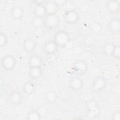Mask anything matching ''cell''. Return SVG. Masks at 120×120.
Returning <instances> with one entry per match:
<instances>
[{
  "mask_svg": "<svg viewBox=\"0 0 120 120\" xmlns=\"http://www.w3.org/2000/svg\"><path fill=\"white\" fill-rule=\"evenodd\" d=\"M29 75L30 79L36 80L40 77L43 73L42 67H29Z\"/></svg>",
  "mask_w": 120,
  "mask_h": 120,
  "instance_id": "e0dca14e",
  "label": "cell"
},
{
  "mask_svg": "<svg viewBox=\"0 0 120 120\" xmlns=\"http://www.w3.org/2000/svg\"><path fill=\"white\" fill-rule=\"evenodd\" d=\"M22 101V96L21 93L16 90L12 91L9 96L10 103L14 106L20 105Z\"/></svg>",
  "mask_w": 120,
  "mask_h": 120,
  "instance_id": "7c38bea8",
  "label": "cell"
},
{
  "mask_svg": "<svg viewBox=\"0 0 120 120\" xmlns=\"http://www.w3.org/2000/svg\"><path fill=\"white\" fill-rule=\"evenodd\" d=\"M37 43L35 40L31 38H26L23 43V48L27 53H30L34 52L37 47Z\"/></svg>",
  "mask_w": 120,
  "mask_h": 120,
  "instance_id": "9a60e30c",
  "label": "cell"
},
{
  "mask_svg": "<svg viewBox=\"0 0 120 120\" xmlns=\"http://www.w3.org/2000/svg\"><path fill=\"white\" fill-rule=\"evenodd\" d=\"M33 13L35 16L42 18H45L47 15L44 5L36 6L34 9Z\"/></svg>",
  "mask_w": 120,
  "mask_h": 120,
  "instance_id": "603a6c76",
  "label": "cell"
},
{
  "mask_svg": "<svg viewBox=\"0 0 120 120\" xmlns=\"http://www.w3.org/2000/svg\"><path fill=\"white\" fill-rule=\"evenodd\" d=\"M10 14L13 19L20 20L23 17L24 10L21 6L17 5L14 6L10 10Z\"/></svg>",
  "mask_w": 120,
  "mask_h": 120,
  "instance_id": "5bb4252c",
  "label": "cell"
},
{
  "mask_svg": "<svg viewBox=\"0 0 120 120\" xmlns=\"http://www.w3.org/2000/svg\"><path fill=\"white\" fill-rule=\"evenodd\" d=\"M58 99L57 92L54 90H49L47 91L45 95L46 102L50 104H53L56 102Z\"/></svg>",
  "mask_w": 120,
  "mask_h": 120,
  "instance_id": "d6986e66",
  "label": "cell"
},
{
  "mask_svg": "<svg viewBox=\"0 0 120 120\" xmlns=\"http://www.w3.org/2000/svg\"><path fill=\"white\" fill-rule=\"evenodd\" d=\"M53 40L58 47L64 48L71 41V38L68 31L60 30L54 33Z\"/></svg>",
  "mask_w": 120,
  "mask_h": 120,
  "instance_id": "6da1fadb",
  "label": "cell"
},
{
  "mask_svg": "<svg viewBox=\"0 0 120 120\" xmlns=\"http://www.w3.org/2000/svg\"><path fill=\"white\" fill-rule=\"evenodd\" d=\"M28 63L29 67H42L43 60L38 54H33L29 57Z\"/></svg>",
  "mask_w": 120,
  "mask_h": 120,
  "instance_id": "2e32d148",
  "label": "cell"
},
{
  "mask_svg": "<svg viewBox=\"0 0 120 120\" xmlns=\"http://www.w3.org/2000/svg\"><path fill=\"white\" fill-rule=\"evenodd\" d=\"M65 22L68 24H74L77 23L80 20V15L78 12L75 9H68L64 14Z\"/></svg>",
  "mask_w": 120,
  "mask_h": 120,
  "instance_id": "52a82bcc",
  "label": "cell"
},
{
  "mask_svg": "<svg viewBox=\"0 0 120 120\" xmlns=\"http://www.w3.org/2000/svg\"><path fill=\"white\" fill-rule=\"evenodd\" d=\"M31 26L35 29H40L45 25L44 18L34 16L30 22Z\"/></svg>",
  "mask_w": 120,
  "mask_h": 120,
  "instance_id": "44dd1931",
  "label": "cell"
},
{
  "mask_svg": "<svg viewBox=\"0 0 120 120\" xmlns=\"http://www.w3.org/2000/svg\"><path fill=\"white\" fill-rule=\"evenodd\" d=\"M106 8L108 12L112 15L118 14L120 12V2L116 0H110L107 1L106 4Z\"/></svg>",
  "mask_w": 120,
  "mask_h": 120,
  "instance_id": "4fadbf2b",
  "label": "cell"
},
{
  "mask_svg": "<svg viewBox=\"0 0 120 120\" xmlns=\"http://www.w3.org/2000/svg\"><path fill=\"white\" fill-rule=\"evenodd\" d=\"M111 119L112 120H120V111L119 110H117L113 112L112 114V115L111 116Z\"/></svg>",
  "mask_w": 120,
  "mask_h": 120,
  "instance_id": "484cf974",
  "label": "cell"
},
{
  "mask_svg": "<svg viewBox=\"0 0 120 120\" xmlns=\"http://www.w3.org/2000/svg\"><path fill=\"white\" fill-rule=\"evenodd\" d=\"M72 68L75 74L78 75H83L88 70V64L84 60L79 59L74 62Z\"/></svg>",
  "mask_w": 120,
  "mask_h": 120,
  "instance_id": "5b68a950",
  "label": "cell"
},
{
  "mask_svg": "<svg viewBox=\"0 0 120 120\" xmlns=\"http://www.w3.org/2000/svg\"><path fill=\"white\" fill-rule=\"evenodd\" d=\"M112 57L117 60L120 59V47L119 44H115L114 49L113 52Z\"/></svg>",
  "mask_w": 120,
  "mask_h": 120,
  "instance_id": "d4e9b609",
  "label": "cell"
},
{
  "mask_svg": "<svg viewBox=\"0 0 120 120\" xmlns=\"http://www.w3.org/2000/svg\"><path fill=\"white\" fill-rule=\"evenodd\" d=\"M8 43V38L7 35L3 32H1L0 34V47L1 48L5 47Z\"/></svg>",
  "mask_w": 120,
  "mask_h": 120,
  "instance_id": "cb8c5ba5",
  "label": "cell"
},
{
  "mask_svg": "<svg viewBox=\"0 0 120 120\" xmlns=\"http://www.w3.org/2000/svg\"><path fill=\"white\" fill-rule=\"evenodd\" d=\"M44 27L49 30H54L59 27L60 23V19L56 14L47 15L44 18Z\"/></svg>",
  "mask_w": 120,
  "mask_h": 120,
  "instance_id": "7a4b0ae2",
  "label": "cell"
},
{
  "mask_svg": "<svg viewBox=\"0 0 120 120\" xmlns=\"http://www.w3.org/2000/svg\"><path fill=\"white\" fill-rule=\"evenodd\" d=\"M115 44L112 42L105 43L102 47L103 53L108 57L112 56Z\"/></svg>",
  "mask_w": 120,
  "mask_h": 120,
  "instance_id": "ffe728a7",
  "label": "cell"
},
{
  "mask_svg": "<svg viewBox=\"0 0 120 120\" xmlns=\"http://www.w3.org/2000/svg\"><path fill=\"white\" fill-rule=\"evenodd\" d=\"M42 114L38 110L33 109L27 113L26 119L28 120H39L42 118Z\"/></svg>",
  "mask_w": 120,
  "mask_h": 120,
  "instance_id": "7402d4cb",
  "label": "cell"
},
{
  "mask_svg": "<svg viewBox=\"0 0 120 120\" xmlns=\"http://www.w3.org/2000/svg\"><path fill=\"white\" fill-rule=\"evenodd\" d=\"M22 90L24 94L27 95H30L35 92L36 86L33 82L29 81L25 82L23 84Z\"/></svg>",
  "mask_w": 120,
  "mask_h": 120,
  "instance_id": "ac0fdd59",
  "label": "cell"
},
{
  "mask_svg": "<svg viewBox=\"0 0 120 120\" xmlns=\"http://www.w3.org/2000/svg\"><path fill=\"white\" fill-rule=\"evenodd\" d=\"M107 84V79L105 77L102 75L96 76L93 78L92 81V90L95 93H99L106 88Z\"/></svg>",
  "mask_w": 120,
  "mask_h": 120,
  "instance_id": "3957f363",
  "label": "cell"
},
{
  "mask_svg": "<svg viewBox=\"0 0 120 120\" xmlns=\"http://www.w3.org/2000/svg\"><path fill=\"white\" fill-rule=\"evenodd\" d=\"M107 27L108 30L112 33H117L120 30V18L118 17H114L110 19L107 23Z\"/></svg>",
  "mask_w": 120,
  "mask_h": 120,
  "instance_id": "9c48e42d",
  "label": "cell"
},
{
  "mask_svg": "<svg viewBox=\"0 0 120 120\" xmlns=\"http://www.w3.org/2000/svg\"><path fill=\"white\" fill-rule=\"evenodd\" d=\"M84 86L83 80L79 76H75L70 79L68 82V87L73 91H77L82 90Z\"/></svg>",
  "mask_w": 120,
  "mask_h": 120,
  "instance_id": "ba28073f",
  "label": "cell"
},
{
  "mask_svg": "<svg viewBox=\"0 0 120 120\" xmlns=\"http://www.w3.org/2000/svg\"><path fill=\"white\" fill-rule=\"evenodd\" d=\"M100 112L99 107L94 99L90 100L86 106V115L89 119H93L98 115Z\"/></svg>",
  "mask_w": 120,
  "mask_h": 120,
  "instance_id": "8992f818",
  "label": "cell"
},
{
  "mask_svg": "<svg viewBox=\"0 0 120 120\" xmlns=\"http://www.w3.org/2000/svg\"><path fill=\"white\" fill-rule=\"evenodd\" d=\"M16 58L11 54H7L4 56L0 61L1 68L7 71L13 70L16 66Z\"/></svg>",
  "mask_w": 120,
  "mask_h": 120,
  "instance_id": "277c9868",
  "label": "cell"
},
{
  "mask_svg": "<svg viewBox=\"0 0 120 120\" xmlns=\"http://www.w3.org/2000/svg\"><path fill=\"white\" fill-rule=\"evenodd\" d=\"M44 6L47 15L56 14L60 8V6L58 5L56 0L46 1Z\"/></svg>",
  "mask_w": 120,
  "mask_h": 120,
  "instance_id": "8fae6325",
  "label": "cell"
},
{
  "mask_svg": "<svg viewBox=\"0 0 120 120\" xmlns=\"http://www.w3.org/2000/svg\"><path fill=\"white\" fill-rule=\"evenodd\" d=\"M58 48L53 39L49 40L45 42L44 44L43 51L47 55H53L57 52Z\"/></svg>",
  "mask_w": 120,
  "mask_h": 120,
  "instance_id": "30bf717a",
  "label": "cell"
},
{
  "mask_svg": "<svg viewBox=\"0 0 120 120\" xmlns=\"http://www.w3.org/2000/svg\"><path fill=\"white\" fill-rule=\"evenodd\" d=\"M32 2L36 5V6H43L45 4L46 0H32Z\"/></svg>",
  "mask_w": 120,
  "mask_h": 120,
  "instance_id": "4316f807",
  "label": "cell"
}]
</instances>
